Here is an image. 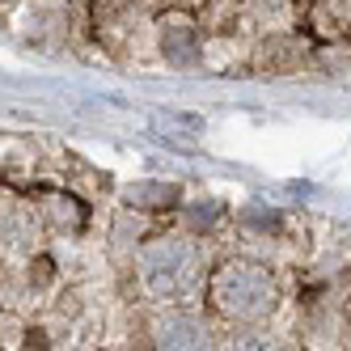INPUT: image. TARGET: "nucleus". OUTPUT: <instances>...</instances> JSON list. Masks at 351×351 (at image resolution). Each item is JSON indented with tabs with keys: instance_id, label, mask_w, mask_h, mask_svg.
<instances>
[{
	"instance_id": "f257e3e1",
	"label": "nucleus",
	"mask_w": 351,
	"mask_h": 351,
	"mask_svg": "<svg viewBox=\"0 0 351 351\" xmlns=\"http://www.w3.org/2000/svg\"><path fill=\"white\" fill-rule=\"evenodd\" d=\"M300 47L292 43V38H267L263 47H258V68L267 72V77H288V72H296L300 68Z\"/></svg>"
},
{
	"instance_id": "7ed1b4c3",
	"label": "nucleus",
	"mask_w": 351,
	"mask_h": 351,
	"mask_svg": "<svg viewBox=\"0 0 351 351\" xmlns=\"http://www.w3.org/2000/svg\"><path fill=\"white\" fill-rule=\"evenodd\" d=\"M26 347H47V335L43 330H26Z\"/></svg>"
},
{
	"instance_id": "f03ea898",
	"label": "nucleus",
	"mask_w": 351,
	"mask_h": 351,
	"mask_svg": "<svg viewBox=\"0 0 351 351\" xmlns=\"http://www.w3.org/2000/svg\"><path fill=\"white\" fill-rule=\"evenodd\" d=\"M51 258H38V263H30V288H47L51 284Z\"/></svg>"
}]
</instances>
